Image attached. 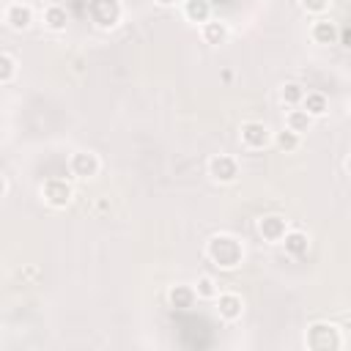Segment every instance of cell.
Returning a JSON list of instances; mask_svg holds the SVG:
<instances>
[{
	"label": "cell",
	"instance_id": "obj_1",
	"mask_svg": "<svg viewBox=\"0 0 351 351\" xmlns=\"http://www.w3.org/2000/svg\"><path fill=\"white\" fill-rule=\"evenodd\" d=\"M206 258L225 271H233L244 263V241L236 239L233 233H214L206 241Z\"/></svg>",
	"mask_w": 351,
	"mask_h": 351
},
{
	"label": "cell",
	"instance_id": "obj_2",
	"mask_svg": "<svg viewBox=\"0 0 351 351\" xmlns=\"http://www.w3.org/2000/svg\"><path fill=\"white\" fill-rule=\"evenodd\" d=\"M304 346L313 351H340L346 346L343 332L332 321H313L304 329Z\"/></svg>",
	"mask_w": 351,
	"mask_h": 351
},
{
	"label": "cell",
	"instance_id": "obj_3",
	"mask_svg": "<svg viewBox=\"0 0 351 351\" xmlns=\"http://www.w3.org/2000/svg\"><path fill=\"white\" fill-rule=\"evenodd\" d=\"M88 19L99 30H112L123 19V5L121 0H88Z\"/></svg>",
	"mask_w": 351,
	"mask_h": 351
},
{
	"label": "cell",
	"instance_id": "obj_4",
	"mask_svg": "<svg viewBox=\"0 0 351 351\" xmlns=\"http://www.w3.org/2000/svg\"><path fill=\"white\" fill-rule=\"evenodd\" d=\"M239 143L247 151H263L266 145L274 143V132L263 121H241V126H239Z\"/></svg>",
	"mask_w": 351,
	"mask_h": 351
},
{
	"label": "cell",
	"instance_id": "obj_5",
	"mask_svg": "<svg viewBox=\"0 0 351 351\" xmlns=\"http://www.w3.org/2000/svg\"><path fill=\"white\" fill-rule=\"evenodd\" d=\"M38 195H41V200H44L49 208H66V206L74 200V186H71L66 178L52 176V178H47V181L38 186Z\"/></svg>",
	"mask_w": 351,
	"mask_h": 351
},
{
	"label": "cell",
	"instance_id": "obj_6",
	"mask_svg": "<svg viewBox=\"0 0 351 351\" xmlns=\"http://www.w3.org/2000/svg\"><path fill=\"white\" fill-rule=\"evenodd\" d=\"M66 165H69V173H71L74 178H82V181L96 178L99 170H101L99 154H96V151H88V148H80V151L69 154V162H66Z\"/></svg>",
	"mask_w": 351,
	"mask_h": 351
},
{
	"label": "cell",
	"instance_id": "obj_7",
	"mask_svg": "<svg viewBox=\"0 0 351 351\" xmlns=\"http://www.w3.org/2000/svg\"><path fill=\"white\" fill-rule=\"evenodd\" d=\"M206 170H208V178L214 184H233L239 178V162L230 154H214L208 159Z\"/></svg>",
	"mask_w": 351,
	"mask_h": 351
},
{
	"label": "cell",
	"instance_id": "obj_8",
	"mask_svg": "<svg viewBox=\"0 0 351 351\" xmlns=\"http://www.w3.org/2000/svg\"><path fill=\"white\" fill-rule=\"evenodd\" d=\"M214 310H217V315L222 321L233 324V321H239L244 315V299L236 291H219L217 299H214Z\"/></svg>",
	"mask_w": 351,
	"mask_h": 351
},
{
	"label": "cell",
	"instance_id": "obj_9",
	"mask_svg": "<svg viewBox=\"0 0 351 351\" xmlns=\"http://www.w3.org/2000/svg\"><path fill=\"white\" fill-rule=\"evenodd\" d=\"M255 228H258V233H261L263 241H269V244H280L282 236L288 233V219H285L282 214H263V217L258 219Z\"/></svg>",
	"mask_w": 351,
	"mask_h": 351
},
{
	"label": "cell",
	"instance_id": "obj_10",
	"mask_svg": "<svg viewBox=\"0 0 351 351\" xmlns=\"http://www.w3.org/2000/svg\"><path fill=\"white\" fill-rule=\"evenodd\" d=\"M3 22L11 30H27L33 25V8L27 3H19V0L16 3H8L3 8Z\"/></svg>",
	"mask_w": 351,
	"mask_h": 351
},
{
	"label": "cell",
	"instance_id": "obj_11",
	"mask_svg": "<svg viewBox=\"0 0 351 351\" xmlns=\"http://www.w3.org/2000/svg\"><path fill=\"white\" fill-rule=\"evenodd\" d=\"M310 38L321 47H329V44H337L340 41V27L329 19V16H315L313 25H310Z\"/></svg>",
	"mask_w": 351,
	"mask_h": 351
},
{
	"label": "cell",
	"instance_id": "obj_12",
	"mask_svg": "<svg viewBox=\"0 0 351 351\" xmlns=\"http://www.w3.org/2000/svg\"><path fill=\"white\" fill-rule=\"evenodd\" d=\"M197 30H200L203 44H208V47H219V44H225L228 36H230L228 22H222V19H208V22H203Z\"/></svg>",
	"mask_w": 351,
	"mask_h": 351
},
{
	"label": "cell",
	"instance_id": "obj_13",
	"mask_svg": "<svg viewBox=\"0 0 351 351\" xmlns=\"http://www.w3.org/2000/svg\"><path fill=\"white\" fill-rule=\"evenodd\" d=\"M181 16L189 22V25H203L211 19V3L208 0H184L181 3Z\"/></svg>",
	"mask_w": 351,
	"mask_h": 351
},
{
	"label": "cell",
	"instance_id": "obj_14",
	"mask_svg": "<svg viewBox=\"0 0 351 351\" xmlns=\"http://www.w3.org/2000/svg\"><path fill=\"white\" fill-rule=\"evenodd\" d=\"M195 299H197L195 285L176 282V285L167 288V302H170V307H176V310H189V307L195 304Z\"/></svg>",
	"mask_w": 351,
	"mask_h": 351
},
{
	"label": "cell",
	"instance_id": "obj_15",
	"mask_svg": "<svg viewBox=\"0 0 351 351\" xmlns=\"http://www.w3.org/2000/svg\"><path fill=\"white\" fill-rule=\"evenodd\" d=\"M282 250H285V255H291V258H302V255H307V250H310V236L304 233V230H291L288 228V233L282 236Z\"/></svg>",
	"mask_w": 351,
	"mask_h": 351
},
{
	"label": "cell",
	"instance_id": "obj_16",
	"mask_svg": "<svg viewBox=\"0 0 351 351\" xmlns=\"http://www.w3.org/2000/svg\"><path fill=\"white\" fill-rule=\"evenodd\" d=\"M41 22H44L47 30L60 33V30H66V25H69V11H66L63 5H58V3H52V5H47V8L41 11Z\"/></svg>",
	"mask_w": 351,
	"mask_h": 351
},
{
	"label": "cell",
	"instance_id": "obj_17",
	"mask_svg": "<svg viewBox=\"0 0 351 351\" xmlns=\"http://www.w3.org/2000/svg\"><path fill=\"white\" fill-rule=\"evenodd\" d=\"M313 121H315V118H313L304 107H288V110H285V126L293 129V132H299V134L310 132Z\"/></svg>",
	"mask_w": 351,
	"mask_h": 351
},
{
	"label": "cell",
	"instance_id": "obj_18",
	"mask_svg": "<svg viewBox=\"0 0 351 351\" xmlns=\"http://www.w3.org/2000/svg\"><path fill=\"white\" fill-rule=\"evenodd\" d=\"M302 107H304L313 118H324V115L329 112V99H326V93H321V90H307Z\"/></svg>",
	"mask_w": 351,
	"mask_h": 351
},
{
	"label": "cell",
	"instance_id": "obj_19",
	"mask_svg": "<svg viewBox=\"0 0 351 351\" xmlns=\"http://www.w3.org/2000/svg\"><path fill=\"white\" fill-rule=\"evenodd\" d=\"M274 145H277L282 154H293V151L302 145V134L293 132V129H288V126H282L280 132H274Z\"/></svg>",
	"mask_w": 351,
	"mask_h": 351
},
{
	"label": "cell",
	"instance_id": "obj_20",
	"mask_svg": "<svg viewBox=\"0 0 351 351\" xmlns=\"http://www.w3.org/2000/svg\"><path fill=\"white\" fill-rule=\"evenodd\" d=\"M304 85H299V82H282V88H280V101L285 104V107H302V101H304Z\"/></svg>",
	"mask_w": 351,
	"mask_h": 351
},
{
	"label": "cell",
	"instance_id": "obj_21",
	"mask_svg": "<svg viewBox=\"0 0 351 351\" xmlns=\"http://www.w3.org/2000/svg\"><path fill=\"white\" fill-rule=\"evenodd\" d=\"M195 293H197V299L214 302L217 293H219V282H217L211 274H200V277L195 280Z\"/></svg>",
	"mask_w": 351,
	"mask_h": 351
},
{
	"label": "cell",
	"instance_id": "obj_22",
	"mask_svg": "<svg viewBox=\"0 0 351 351\" xmlns=\"http://www.w3.org/2000/svg\"><path fill=\"white\" fill-rule=\"evenodd\" d=\"M16 71H19V60L11 52H3L0 55V85H11L16 80Z\"/></svg>",
	"mask_w": 351,
	"mask_h": 351
},
{
	"label": "cell",
	"instance_id": "obj_23",
	"mask_svg": "<svg viewBox=\"0 0 351 351\" xmlns=\"http://www.w3.org/2000/svg\"><path fill=\"white\" fill-rule=\"evenodd\" d=\"M299 5H302V11H307L313 16H324L329 11L332 0H299Z\"/></svg>",
	"mask_w": 351,
	"mask_h": 351
},
{
	"label": "cell",
	"instance_id": "obj_24",
	"mask_svg": "<svg viewBox=\"0 0 351 351\" xmlns=\"http://www.w3.org/2000/svg\"><path fill=\"white\" fill-rule=\"evenodd\" d=\"M340 44L351 49V27H343V30H340Z\"/></svg>",
	"mask_w": 351,
	"mask_h": 351
},
{
	"label": "cell",
	"instance_id": "obj_25",
	"mask_svg": "<svg viewBox=\"0 0 351 351\" xmlns=\"http://www.w3.org/2000/svg\"><path fill=\"white\" fill-rule=\"evenodd\" d=\"M156 5H162V8H173V5H178V3H184V0H154Z\"/></svg>",
	"mask_w": 351,
	"mask_h": 351
},
{
	"label": "cell",
	"instance_id": "obj_26",
	"mask_svg": "<svg viewBox=\"0 0 351 351\" xmlns=\"http://www.w3.org/2000/svg\"><path fill=\"white\" fill-rule=\"evenodd\" d=\"M11 192V181H8V176H3V197Z\"/></svg>",
	"mask_w": 351,
	"mask_h": 351
},
{
	"label": "cell",
	"instance_id": "obj_27",
	"mask_svg": "<svg viewBox=\"0 0 351 351\" xmlns=\"http://www.w3.org/2000/svg\"><path fill=\"white\" fill-rule=\"evenodd\" d=\"M219 77H222V82H230V80H233V71H230V69H225Z\"/></svg>",
	"mask_w": 351,
	"mask_h": 351
},
{
	"label": "cell",
	"instance_id": "obj_28",
	"mask_svg": "<svg viewBox=\"0 0 351 351\" xmlns=\"http://www.w3.org/2000/svg\"><path fill=\"white\" fill-rule=\"evenodd\" d=\"M343 167H346V173H348V176H351V154H348V156H346V162H343Z\"/></svg>",
	"mask_w": 351,
	"mask_h": 351
},
{
	"label": "cell",
	"instance_id": "obj_29",
	"mask_svg": "<svg viewBox=\"0 0 351 351\" xmlns=\"http://www.w3.org/2000/svg\"><path fill=\"white\" fill-rule=\"evenodd\" d=\"M348 115H351V101H348Z\"/></svg>",
	"mask_w": 351,
	"mask_h": 351
}]
</instances>
